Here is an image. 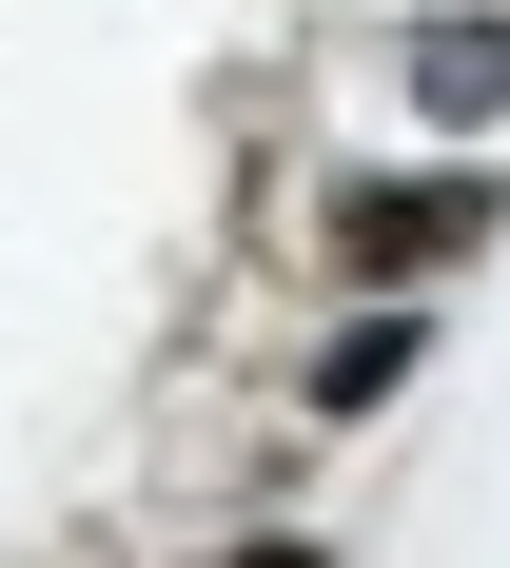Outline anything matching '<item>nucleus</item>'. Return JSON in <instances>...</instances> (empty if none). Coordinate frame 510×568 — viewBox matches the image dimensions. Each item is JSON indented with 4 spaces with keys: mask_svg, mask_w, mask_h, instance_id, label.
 <instances>
[{
    "mask_svg": "<svg viewBox=\"0 0 510 568\" xmlns=\"http://www.w3.org/2000/svg\"><path fill=\"white\" fill-rule=\"evenodd\" d=\"M491 235V176H432V196H334V275H432Z\"/></svg>",
    "mask_w": 510,
    "mask_h": 568,
    "instance_id": "obj_1",
    "label": "nucleus"
},
{
    "mask_svg": "<svg viewBox=\"0 0 510 568\" xmlns=\"http://www.w3.org/2000/svg\"><path fill=\"white\" fill-rule=\"evenodd\" d=\"M393 79H412V118H452V138H471V118H510V20H491V0L412 20V40H393Z\"/></svg>",
    "mask_w": 510,
    "mask_h": 568,
    "instance_id": "obj_2",
    "label": "nucleus"
},
{
    "mask_svg": "<svg viewBox=\"0 0 510 568\" xmlns=\"http://www.w3.org/2000/svg\"><path fill=\"white\" fill-rule=\"evenodd\" d=\"M412 353H432V314H393V294H373V314H334V353H314V412H373Z\"/></svg>",
    "mask_w": 510,
    "mask_h": 568,
    "instance_id": "obj_3",
    "label": "nucleus"
},
{
    "mask_svg": "<svg viewBox=\"0 0 510 568\" xmlns=\"http://www.w3.org/2000/svg\"><path fill=\"white\" fill-rule=\"evenodd\" d=\"M217 568H314V549H217Z\"/></svg>",
    "mask_w": 510,
    "mask_h": 568,
    "instance_id": "obj_4",
    "label": "nucleus"
}]
</instances>
